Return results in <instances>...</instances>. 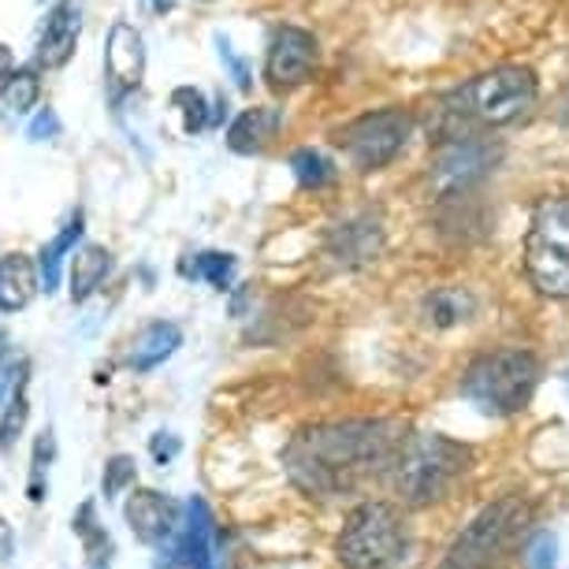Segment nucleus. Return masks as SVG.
I'll list each match as a JSON object with an SVG mask.
<instances>
[{"instance_id": "nucleus-9", "label": "nucleus", "mask_w": 569, "mask_h": 569, "mask_svg": "<svg viewBox=\"0 0 569 569\" xmlns=\"http://www.w3.org/2000/svg\"><path fill=\"white\" fill-rule=\"evenodd\" d=\"M502 149L485 134H461L450 142H439L432 157V190L439 198H458L477 187L491 168L499 164Z\"/></svg>"}, {"instance_id": "nucleus-4", "label": "nucleus", "mask_w": 569, "mask_h": 569, "mask_svg": "<svg viewBox=\"0 0 569 569\" xmlns=\"http://www.w3.org/2000/svg\"><path fill=\"white\" fill-rule=\"evenodd\" d=\"M540 388V361L529 350H496L477 358L461 376V395L488 417H513Z\"/></svg>"}, {"instance_id": "nucleus-2", "label": "nucleus", "mask_w": 569, "mask_h": 569, "mask_svg": "<svg viewBox=\"0 0 569 569\" xmlns=\"http://www.w3.org/2000/svg\"><path fill=\"white\" fill-rule=\"evenodd\" d=\"M540 98V79L532 68L521 63H502L477 79H469L461 90H450L447 98H439L428 120V134L439 142L461 134H477V127H507L521 120Z\"/></svg>"}, {"instance_id": "nucleus-30", "label": "nucleus", "mask_w": 569, "mask_h": 569, "mask_svg": "<svg viewBox=\"0 0 569 569\" xmlns=\"http://www.w3.org/2000/svg\"><path fill=\"white\" fill-rule=\"evenodd\" d=\"M16 376H19V361H16L12 336H8V331L0 328V399H4V395L12 391Z\"/></svg>"}, {"instance_id": "nucleus-34", "label": "nucleus", "mask_w": 569, "mask_h": 569, "mask_svg": "<svg viewBox=\"0 0 569 569\" xmlns=\"http://www.w3.org/2000/svg\"><path fill=\"white\" fill-rule=\"evenodd\" d=\"M217 46H220V57L228 60V68H231V74H234V82H239V90H250L253 82H250V71H246V63H242L239 57H234L231 46H228L223 38H217Z\"/></svg>"}, {"instance_id": "nucleus-25", "label": "nucleus", "mask_w": 569, "mask_h": 569, "mask_svg": "<svg viewBox=\"0 0 569 569\" xmlns=\"http://www.w3.org/2000/svg\"><path fill=\"white\" fill-rule=\"evenodd\" d=\"M291 171H295L298 187H306V190H320V187H328V182H336V164H331L325 153H317V149H298L291 157Z\"/></svg>"}, {"instance_id": "nucleus-13", "label": "nucleus", "mask_w": 569, "mask_h": 569, "mask_svg": "<svg viewBox=\"0 0 569 569\" xmlns=\"http://www.w3.org/2000/svg\"><path fill=\"white\" fill-rule=\"evenodd\" d=\"M383 250V228L380 217L358 212V217L342 220L328 234V257L342 268H365L372 264Z\"/></svg>"}, {"instance_id": "nucleus-32", "label": "nucleus", "mask_w": 569, "mask_h": 569, "mask_svg": "<svg viewBox=\"0 0 569 569\" xmlns=\"http://www.w3.org/2000/svg\"><path fill=\"white\" fill-rule=\"evenodd\" d=\"M179 450H182L179 436H171V432H157L153 439H149V455H153L157 466H168V461L176 458Z\"/></svg>"}, {"instance_id": "nucleus-21", "label": "nucleus", "mask_w": 569, "mask_h": 569, "mask_svg": "<svg viewBox=\"0 0 569 569\" xmlns=\"http://www.w3.org/2000/svg\"><path fill=\"white\" fill-rule=\"evenodd\" d=\"M477 313V298H472L466 287H439L425 298V317L428 325L436 328H455L461 320H469Z\"/></svg>"}, {"instance_id": "nucleus-27", "label": "nucleus", "mask_w": 569, "mask_h": 569, "mask_svg": "<svg viewBox=\"0 0 569 569\" xmlns=\"http://www.w3.org/2000/svg\"><path fill=\"white\" fill-rule=\"evenodd\" d=\"M171 109L182 116V134H198L201 127L209 123L206 93L194 90V86H179V90L171 93Z\"/></svg>"}, {"instance_id": "nucleus-23", "label": "nucleus", "mask_w": 569, "mask_h": 569, "mask_svg": "<svg viewBox=\"0 0 569 569\" xmlns=\"http://www.w3.org/2000/svg\"><path fill=\"white\" fill-rule=\"evenodd\" d=\"M71 529L82 536L86 543V558H90V569H109L112 566V536L104 532V525H98V507L93 502H82L79 513L71 518Z\"/></svg>"}, {"instance_id": "nucleus-10", "label": "nucleus", "mask_w": 569, "mask_h": 569, "mask_svg": "<svg viewBox=\"0 0 569 569\" xmlns=\"http://www.w3.org/2000/svg\"><path fill=\"white\" fill-rule=\"evenodd\" d=\"M123 518L146 547H171L182 532V507L164 491L138 488L123 502Z\"/></svg>"}, {"instance_id": "nucleus-18", "label": "nucleus", "mask_w": 569, "mask_h": 569, "mask_svg": "<svg viewBox=\"0 0 569 569\" xmlns=\"http://www.w3.org/2000/svg\"><path fill=\"white\" fill-rule=\"evenodd\" d=\"M179 347H182V331L176 325H168V320H157V325H149L142 336L134 339V347H131V369L134 372L157 369V365H164Z\"/></svg>"}, {"instance_id": "nucleus-3", "label": "nucleus", "mask_w": 569, "mask_h": 569, "mask_svg": "<svg viewBox=\"0 0 569 569\" xmlns=\"http://www.w3.org/2000/svg\"><path fill=\"white\" fill-rule=\"evenodd\" d=\"M469 466H472V447L439 432H417L402 439L391 466V480L402 502L428 507V502L447 499L450 488L469 472Z\"/></svg>"}, {"instance_id": "nucleus-31", "label": "nucleus", "mask_w": 569, "mask_h": 569, "mask_svg": "<svg viewBox=\"0 0 569 569\" xmlns=\"http://www.w3.org/2000/svg\"><path fill=\"white\" fill-rule=\"evenodd\" d=\"M555 551H558L555 536L551 532H540L529 543V569H555Z\"/></svg>"}, {"instance_id": "nucleus-16", "label": "nucleus", "mask_w": 569, "mask_h": 569, "mask_svg": "<svg viewBox=\"0 0 569 569\" xmlns=\"http://www.w3.org/2000/svg\"><path fill=\"white\" fill-rule=\"evenodd\" d=\"M41 291L38 264L27 253H8L0 257V313H19L34 302Z\"/></svg>"}, {"instance_id": "nucleus-19", "label": "nucleus", "mask_w": 569, "mask_h": 569, "mask_svg": "<svg viewBox=\"0 0 569 569\" xmlns=\"http://www.w3.org/2000/svg\"><path fill=\"white\" fill-rule=\"evenodd\" d=\"M109 272H112V253L104 246H82L71 257V302L82 306L104 283Z\"/></svg>"}, {"instance_id": "nucleus-36", "label": "nucleus", "mask_w": 569, "mask_h": 569, "mask_svg": "<svg viewBox=\"0 0 569 569\" xmlns=\"http://www.w3.org/2000/svg\"><path fill=\"white\" fill-rule=\"evenodd\" d=\"M157 569H187V562H182V558H179L176 551H171V555L164 558V562H157Z\"/></svg>"}, {"instance_id": "nucleus-11", "label": "nucleus", "mask_w": 569, "mask_h": 569, "mask_svg": "<svg viewBox=\"0 0 569 569\" xmlns=\"http://www.w3.org/2000/svg\"><path fill=\"white\" fill-rule=\"evenodd\" d=\"M317 68V38L302 27H283L268 46L264 79L272 90H295Z\"/></svg>"}, {"instance_id": "nucleus-33", "label": "nucleus", "mask_w": 569, "mask_h": 569, "mask_svg": "<svg viewBox=\"0 0 569 569\" xmlns=\"http://www.w3.org/2000/svg\"><path fill=\"white\" fill-rule=\"evenodd\" d=\"M30 142H46V138H57L60 134V120H57V112H41L34 123H30Z\"/></svg>"}, {"instance_id": "nucleus-22", "label": "nucleus", "mask_w": 569, "mask_h": 569, "mask_svg": "<svg viewBox=\"0 0 569 569\" xmlns=\"http://www.w3.org/2000/svg\"><path fill=\"white\" fill-rule=\"evenodd\" d=\"M30 365L23 361L19 365V376H16V383H12V395H8V406H4V413H0V450H12L19 443V436H23V428H27V417H30Z\"/></svg>"}, {"instance_id": "nucleus-28", "label": "nucleus", "mask_w": 569, "mask_h": 569, "mask_svg": "<svg viewBox=\"0 0 569 569\" xmlns=\"http://www.w3.org/2000/svg\"><path fill=\"white\" fill-rule=\"evenodd\" d=\"M134 477H138V466H134V458L131 455H116L104 461V472H101V491H104V499H120L127 488L134 485Z\"/></svg>"}, {"instance_id": "nucleus-5", "label": "nucleus", "mask_w": 569, "mask_h": 569, "mask_svg": "<svg viewBox=\"0 0 569 569\" xmlns=\"http://www.w3.org/2000/svg\"><path fill=\"white\" fill-rule=\"evenodd\" d=\"M336 555L347 569H402L410 562V529L391 502H361L342 525Z\"/></svg>"}, {"instance_id": "nucleus-14", "label": "nucleus", "mask_w": 569, "mask_h": 569, "mask_svg": "<svg viewBox=\"0 0 569 569\" xmlns=\"http://www.w3.org/2000/svg\"><path fill=\"white\" fill-rule=\"evenodd\" d=\"M176 555L187 562V569H217V521L201 496L187 502V525L179 532Z\"/></svg>"}, {"instance_id": "nucleus-1", "label": "nucleus", "mask_w": 569, "mask_h": 569, "mask_svg": "<svg viewBox=\"0 0 569 569\" xmlns=\"http://www.w3.org/2000/svg\"><path fill=\"white\" fill-rule=\"evenodd\" d=\"M406 439L399 421H328L302 428L283 450V469L309 499H342L391 472Z\"/></svg>"}, {"instance_id": "nucleus-15", "label": "nucleus", "mask_w": 569, "mask_h": 569, "mask_svg": "<svg viewBox=\"0 0 569 569\" xmlns=\"http://www.w3.org/2000/svg\"><path fill=\"white\" fill-rule=\"evenodd\" d=\"M79 30H82L79 4H74V0H60V4L49 12L46 27H41V34H38L34 60L41 63V68H63V63L74 57V46H79Z\"/></svg>"}, {"instance_id": "nucleus-12", "label": "nucleus", "mask_w": 569, "mask_h": 569, "mask_svg": "<svg viewBox=\"0 0 569 569\" xmlns=\"http://www.w3.org/2000/svg\"><path fill=\"white\" fill-rule=\"evenodd\" d=\"M146 74V41L131 23H112L109 46H104V79L112 86V98L120 101L142 86Z\"/></svg>"}, {"instance_id": "nucleus-26", "label": "nucleus", "mask_w": 569, "mask_h": 569, "mask_svg": "<svg viewBox=\"0 0 569 569\" xmlns=\"http://www.w3.org/2000/svg\"><path fill=\"white\" fill-rule=\"evenodd\" d=\"M182 276L206 279L217 291H228L231 276H234V257L231 253H198L190 264H182Z\"/></svg>"}, {"instance_id": "nucleus-29", "label": "nucleus", "mask_w": 569, "mask_h": 569, "mask_svg": "<svg viewBox=\"0 0 569 569\" xmlns=\"http://www.w3.org/2000/svg\"><path fill=\"white\" fill-rule=\"evenodd\" d=\"M52 450H57V443H52V428H46V432L38 436L34 443V466H30V499L41 502L46 499V472H49V461H52Z\"/></svg>"}, {"instance_id": "nucleus-24", "label": "nucleus", "mask_w": 569, "mask_h": 569, "mask_svg": "<svg viewBox=\"0 0 569 569\" xmlns=\"http://www.w3.org/2000/svg\"><path fill=\"white\" fill-rule=\"evenodd\" d=\"M41 98V82L38 74L23 68V71H12L4 82H0V116L4 120H16V116H27L30 109L38 104Z\"/></svg>"}, {"instance_id": "nucleus-8", "label": "nucleus", "mask_w": 569, "mask_h": 569, "mask_svg": "<svg viewBox=\"0 0 569 569\" xmlns=\"http://www.w3.org/2000/svg\"><path fill=\"white\" fill-rule=\"evenodd\" d=\"M413 120L399 109H383V112H369L361 120H353L350 127H342L336 142L342 146V153L361 176L369 171L388 168L395 157L402 153L406 142H410Z\"/></svg>"}, {"instance_id": "nucleus-7", "label": "nucleus", "mask_w": 569, "mask_h": 569, "mask_svg": "<svg viewBox=\"0 0 569 569\" xmlns=\"http://www.w3.org/2000/svg\"><path fill=\"white\" fill-rule=\"evenodd\" d=\"M525 272L547 298L569 302V194L543 198L525 234Z\"/></svg>"}, {"instance_id": "nucleus-17", "label": "nucleus", "mask_w": 569, "mask_h": 569, "mask_svg": "<svg viewBox=\"0 0 569 569\" xmlns=\"http://www.w3.org/2000/svg\"><path fill=\"white\" fill-rule=\"evenodd\" d=\"M279 127H283V112L279 109H246L239 120L231 123L228 146L234 153H261V149L276 138Z\"/></svg>"}, {"instance_id": "nucleus-20", "label": "nucleus", "mask_w": 569, "mask_h": 569, "mask_svg": "<svg viewBox=\"0 0 569 569\" xmlns=\"http://www.w3.org/2000/svg\"><path fill=\"white\" fill-rule=\"evenodd\" d=\"M79 239H82V212H74V217L63 223V231L57 234V239L41 246V253H38V279H41V287H46V295L57 291L60 264H63V257L74 250V242H79Z\"/></svg>"}, {"instance_id": "nucleus-6", "label": "nucleus", "mask_w": 569, "mask_h": 569, "mask_svg": "<svg viewBox=\"0 0 569 569\" xmlns=\"http://www.w3.org/2000/svg\"><path fill=\"white\" fill-rule=\"evenodd\" d=\"M529 502L521 496H507L491 502L469 521V529L450 543L447 558L439 569H499L507 562L510 547L521 540V532L529 529Z\"/></svg>"}, {"instance_id": "nucleus-35", "label": "nucleus", "mask_w": 569, "mask_h": 569, "mask_svg": "<svg viewBox=\"0 0 569 569\" xmlns=\"http://www.w3.org/2000/svg\"><path fill=\"white\" fill-rule=\"evenodd\" d=\"M16 68H12V52H8L4 46H0V79H8Z\"/></svg>"}]
</instances>
